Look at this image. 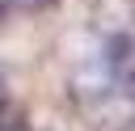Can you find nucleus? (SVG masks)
Instances as JSON below:
<instances>
[{
    "mask_svg": "<svg viewBox=\"0 0 135 131\" xmlns=\"http://www.w3.org/2000/svg\"><path fill=\"white\" fill-rule=\"evenodd\" d=\"M0 131H30V114L21 101H13V97L0 101Z\"/></svg>",
    "mask_w": 135,
    "mask_h": 131,
    "instance_id": "f257e3e1",
    "label": "nucleus"
},
{
    "mask_svg": "<svg viewBox=\"0 0 135 131\" xmlns=\"http://www.w3.org/2000/svg\"><path fill=\"white\" fill-rule=\"evenodd\" d=\"M97 17L127 25V21H135V0H97Z\"/></svg>",
    "mask_w": 135,
    "mask_h": 131,
    "instance_id": "f03ea898",
    "label": "nucleus"
},
{
    "mask_svg": "<svg viewBox=\"0 0 135 131\" xmlns=\"http://www.w3.org/2000/svg\"><path fill=\"white\" fill-rule=\"evenodd\" d=\"M13 4H21V8H46L51 0H13Z\"/></svg>",
    "mask_w": 135,
    "mask_h": 131,
    "instance_id": "7ed1b4c3",
    "label": "nucleus"
},
{
    "mask_svg": "<svg viewBox=\"0 0 135 131\" xmlns=\"http://www.w3.org/2000/svg\"><path fill=\"white\" fill-rule=\"evenodd\" d=\"M8 4H13V0H0V21L8 17Z\"/></svg>",
    "mask_w": 135,
    "mask_h": 131,
    "instance_id": "20e7f679",
    "label": "nucleus"
},
{
    "mask_svg": "<svg viewBox=\"0 0 135 131\" xmlns=\"http://www.w3.org/2000/svg\"><path fill=\"white\" fill-rule=\"evenodd\" d=\"M4 85H8V80H4V68H0V101H4Z\"/></svg>",
    "mask_w": 135,
    "mask_h": 131,
    "instance_id": "39448f33",
    "label": "nucleus"
}]
</instances>
